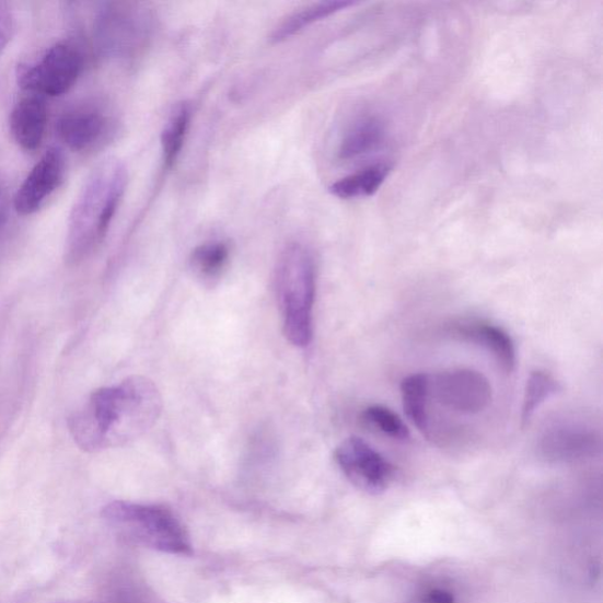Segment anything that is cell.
I'll return each instance as SVG.
<instances>
[{"label":"cell","mask_w":603,"mask_h":603,"mask_svg":"<svg viewBox=\"0 0 603 603\" xmlns=\"http://www.w3.org/2000/svg\"><path fill=\"white\" fill-rule=\"evenodd\" d=\"M163 399L148 378L132 376L105 386L90 396L70 420L77 444L86 452H102L143 437L160 419Z\"/></svg>","instance_id":"obj_1"},{"label":"cell","mask_w":603,"mask_h":603,"mask_svg":"<svg viewBox=\"0 0 603 603\" xmlns=\"http://www.w3.org/2000/svg\"><path fill=\"white\" fill-rule=\"evenodd\" d=\"M128 170L118 160L97 165L88 177L70 213L66 260L79 265L103 243L128 188Z\"/></svg>","instance_id":"obj_2"},{"label":"cell","mask_w":603,"mask_h":603,"mask_svg":"<svg viewBox=\"0 0 603 603\" xmlns=\"http://www.w3.org/2000/svg\"><path fill=\"white\" fill-rule=\"evenodd\" d=\"M275 289L285 336L292 346L308 347L314 335L316 265L305 244L293 242L285 247L275 269Z\"/></svg>","instance_id":"obj_3"},{"label":"cell","mask_w":603,"mask_h":603,"mask_svg":"<svg viewBox=\"0 0 603 603\" xmlns=\"http://www.w3.org/2000/svg\"><path fill=\"white\" fill-rule=\"evenodd\" d=\"M103 518L136 545L172 555L192 554L187 531L163 506L115 501L103 509Z\"/></svg>","instance_id":"obj_4"},{"label":"cell","mask_w":603,"mask_h":603,"mask_svg":"<svg viewBox=\"0 0 603 603\" xmlns=\"http://www.w3.org/2000/svg\"><path fill=\"white\" fill-rule=\"evenodd\" d=\"M154 33V18L147 8L126 2L104 4L94 21V38L107 58L128 60L143 54Z\"/></svg>","instance_id":"obj_5"},{"label":"cell","mask_w":603,"mask_h":603,"mask_svg":"<svg viewBox=\"0 0 603 603\" xmlns=\"http://www.w3.org/2000/svg\"><path fill=\"white\" fill-rule=\"evenodd\" d=\"M84 66L85 57L79 44L59 42L20 68L19 84L26 94L58 97L67 94L79 81Z\"/></svg>","instance_id":"obj_6"},{"label":"cell","mask_w":603,"mask_h":603,"mask_svg":"<svg viewBox=\"0 0 603 603\" xmlns=\"http://www.w3.org/2000/svg\"><path fill=\"white\" fill-rule=\"evenodd\" d=\"M117 119L107 107L82 104L61 114L56 121L60 141L77 152H86L111 142L117 132Z\"/></svg>","instance_id":"obj_7"},{"label":"cell","mask_w":603,"mask_h":603,"mask_svg":"<svg viewBox=\"0 0 603 603\" xmlns=\"http://www.w3.org/2000/svg\"><path fill=\"white\" fill-rule=\"evenodd\" d=\"M337 466L357 488L371 495L386 490L393 482L392 463L361 438H348L335 451Z\"/></svg>","instance_id":"obj_8"},{"label":"cell","mask_w":603,"mask_h":603,"mask_svg":"<svg viewBox=\"0 0 603 603\" xmlns=\"http://www.w3.org/2000/svg\"><path fill=\"white\" fill-rule=\"evenodd\" d=\"M430 393L448 410L460 415H476L488 408L491 385L473 369H452L430 378Z\"/></svg>","instance_id":"obj_9"},{"label":"cell","mask_w":603,"mask_h":603,"mask_svg":"<svg viewBox=\"0 0 603 603\" xmlns=\"http://www.w3.org/2000/svg\"><path fill=\"white\" fill-rule=\"evenodd\" d=\"M66 174L65 151L58 147L46 150L15 193L13 198L15 211L23 216L39 211L63 183Z\"/></svg>","instance_id":"obj_10"},{"label":"cell","mask_w":603,"mask_h":603,"mask_svg":"<svg viewBox=\"0 0 603 603\" xmlns=\"http://www.w3.org/2000/svg\"><path fill=\"white\" fill-rule=\"evenodd\" d=\"M538 448L540 453L556 461L584 459L601 452V437L589 426L561 422L545 431Z\"/></svg>","instance_id":"obj_11"},{"label":"cell","mask_w":603,"mask_h":603,"mask_svg":"<svg viewBox=\"0 0 603 603\" xmlns=\"http://www.w3.org/2000/svg\"><path fill=\"white\" fill-rule=\"evenodd\" d=\"M48 124V105L38 95L26 94L12 107L9 126L13 141L26 151L37 150Z\"/></svg>","instance_id":"obj_12"},{"label":"cell","mask_w":603,"mask_h":603,"mask_svg":"<svg viewBox=\"0 0 603 603\" xmlns=\"http://www.w3.org/2000/svg\"><path fill=\"white\" fill-rule=\"evenodd\" d=\"M454 334L489 351L505 373L510 374L515 369V345L513 338L502 328L484 322L468 323L460 324Z\"/></svg>","instance_id":"obj_13"},{"label":"cell","mask_w":603,"mask_h":603,"mask_svg":"<svg viewBox=\"0 0 603 603\" xmlns=\"http://www.w3.org/2000/svg\"><path fill=\"white\" fill-rule=\"evenodd\" d=\"M384 121L373 115L361 116L349 124L339 139L337 156L348 162L366 156L376 150L384 141Z\"/></svg>","instance_id":"obj_14"},{"label":"cell","mask_w":603,"mask_h":603,"mask_svg":"<svg viewBox=\"0 0 603 603\" xmlns=\"http://www.w3.org/2000/svg\"><path fill=\"white\" fill-rule=\"evenodd\" d=\"M357 5H360L357 0H327V2L309 5L288 15L286 20L278 24L270 35V42L272 44L286 42L301 34L308 27Z\"/></svg>","instance_id":"obj_15"},{"label":"cell","mask_w":603,"mask_h":603,"mask_svg":"<svg viewBox=\"0 0 603 603\" xmlns=\"http://www.w3.org/2000/svg\"><path fill=\"white\" fill-rule=\"evenodd\" d=\"M392 170L393 165L385 162L369 165L333 183L329 193L344 200L374 196L390 177Z\"/></svg>","instance_id":"obj_16"},{"label":"cell","mask_w":603,"mask_h":603,"mask_svg":"<svg viewBox=\"0 0 603 603\" xmlns=\"http://www.w3.org/2000/svg\"><path fill=\"white\" fill-rule=\"evenodd\" d=\"M193 120V106L188 102L177 104L167 116L161 132L163 166L172 170L178 162Z\"/></svg>","instance_id":"obj_17"},{"label":"cell","mask_w":603,"mask_h":603,"mask_svg":"<svg viewBox=\"0 0 603 603\" xmlns=\"http://www.w3.org/2000/svg\"><path fill=\"white\" fill-rule=\"evenodd\" d=\"M428 374H413L401 383V397L410 422L426 438H430L428 404L431 396Z\"/></svg>","instance_id":"obj_18"},{"label":"cell","mask_w":603,"mask_h":603,"mask_svg":"<svg viewBox=\"0 0 603 603\" xmlns=\"http://www.w3.org/2000/svg\"><path fill=\"white\" fill-rule=\"evenodd\" d=\"M230 258V246L220 240L208 241L195 247L190 268L199 281L213 285L220 280Z\"/></svg>","instance_id":"obj_19"},{"label":"cell","mask_w":603,"mask_h":603,"mask_svg":"<svg viewBox=\"0 0 603 603\" xmlns=\"http://www.w3.org/2000/svg\"><path fill=\"white\" fill-rule=\"evenodd\" d=\"M560 391V384L550 374L543 370H536L525 383L523 395L521 421L527 426L536 410L554 394Z\"/></svg>","instance_id":"obj_20"},{"label":"cell","mask_w":603,"mask_h":603,"mask_svg":"<svg viewBox=\"0 0 603 603\" xmlns=\"http://www.w3.org/2000/svg\"><path fill=\"white\" fill-rule=\"evenodd\" d=\"M362 422L380 434L398 442L410 440V432L401 417L390 408L374 405L367 407L361 414Z\"/></svg>","instance_id":"obj_21"},{"label":"cell","mask_w":603,"mask_h":603,"mask_svg":"<svg viewBox=\"0 0 603 603\" xmlns=\"http://www.w3.org/2000/svg\"><path fill=\"white\" fill-rule=\"evenodd\" d=\"M15 33V18L11 7L5 2H0V54L12 40Z\"/></svg>","instance_id":"obj_22"},{"label":"cell","mask_w":603,"mask_h":603,"mask_svg":"<svg viewBox=\"0 0 603 603\" xmlns=\"http://www.w3.org/2000/svg\"><path fill=\"white\" fill-rule=\"evenodd\" d=\"M425 603H455V598L451 592L437 589L428 592Z\"/></svg>","instance_id":"obj_23"},{"label":"cell","mask_w":603,"mask_h":603,"mask_svg":"<svg viewBox=\"0 0 603 603\" xmlns=\"http://www.w3.org/2000/svg\"><path fill=\"white\" fill-rule=\"evenodd\" d=\"M9 200L3 190H0V231H2L9 221Z\"/></svg>","instance_id":"obj_24"}]
</instances>
